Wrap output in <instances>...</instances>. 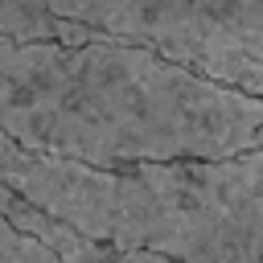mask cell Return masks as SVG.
Returning a JSON list of instances; mask_svg holds the SVG:
<instances>
[{
  "instance_id": "cell-1",
  "label": "cell",
  "mask_w": 263,
  "mask_h": 263,
  "mask_svg": "<svg viewBox=\"0 0 263 263\" xmlns=\"http://www.w3.org/2000/svg\"><path fill=\"white\" fill-rule=\"evenodd\" d=\"M0 136L90 168L230 160L263 148V103L119 41H0Z\"/></svg>"
},
{
  "instance_id": "cell-2",
  "label": "cell",
  "mask_w": 263,
  "mask_h": 263,
  "mask_svg": "<svg viewBox=\"0 0 263 263\" xmlns=\"http://www.w3.org/2000/svg\"><path fill=\"white\" fill-rule=\"evenodd\" d=\"M0 185L74 234L168 263H263V148L90 168L0 136Z\"/></svg>"
},
{
  "instance_id": "cell-3",
  "label": "cell",
  "mask_w": 263,
  "mask_h": 263,
  "mask_svg": "<svg viewBox=\"0 0 263 263\" xmlns=\"http://www.w3.org/2000/svg\"><path fill=\"white\" fill-rule=\"evenodd\" d=\"M58 21L148 49L263 103V0H45Z\"/></svg>"
},
{
  "instance_id": "cell-4",
  "label": "cell",
  "mask_w": 263,
  "mask_h": 263,
  "mask_svg": "<svg viewBox=\"0 0 263 263\" xmlns=\"http://www.w3.org/2000/svg\"><path fill=\"white\" fill-rule=\"evenodd\" d=\"M0 218L21 230L25 238H33L37 247H45L58 263H168L160 255H148V251H119V247H103V242H90L82 234H74L70 226L45 218L41 210L25 205L16 193H8L0 185Z\"/></svg>"
},
{
  "instance_id": "cell-5",
  "label": "cell",
  "mask_w": 263,
  "mask_h": 263,
  "mask_svg": "<svg viewBox=\"0 0 263 263\" xmlns=\"http://www.w3.org/2000/svg\"><path fill=\"white\" fill-rule=\"evenodd\" d=\"M58 37H62V21L49 12L45 0H0V41L33 45Z\"/></svg>"
},
{
  "instance_id": "cell-6",
  "label": "cell",
  "mask_w": 263,
  "mask_h": 263,
  "mask_svg": "<svg viewBox=\"0 0 263 263\" xmlns=\"http://www.w3.org/2000/svg\"><path fill=\"white\" fill-rule=\"evenodd\" d=\"M0 263H58V259L0 218Z\"/></svg>"
}]
</instances>
